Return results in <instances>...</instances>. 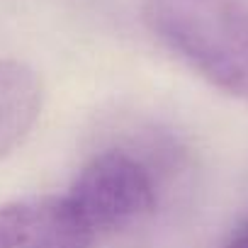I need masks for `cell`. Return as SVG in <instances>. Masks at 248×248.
I'll return each instance as SVG.
<instances>
[{"instance_id":"cell-1","label":"cell","mask_w":248,"mask_h":248,"mask_svg":"<svg viewBox=\"0 0 248 248\" xmlns=\"http://www.w3.org/2000/svg\"><path fill=\"white\" fill-rule=\"evenodd\" d=\"M149 20L192 71L248 102V5L236 0H151Z\"/></svg>"},{"instance_id":"cell-2","label":"cell","mask_w":248,"mask_h":248,"mask_svg":"<svg viewBox=\"0 0 248 248\" xmlns=\"http://www.w3.org/2000/svg\"><path fill=\"white\" fill-rule=\"evenodd\" d=\"M95 238L146 217L156 204L151 168L137 156L112 149L95 156L63 195Z\"/></svg>"},{"instance_id":"cell-3","label":"cell","mask_w":248,"mask_h":248,"mask_svg":"<svg viewBox=\"0 0 248 248\" xmlns=\"http://www.w3.org/2000/svg\"><path fill=\"white\" fill-rule=\"evenodd\" d=\"M95 241L63 195L0 204V248H93Z\"/></svg>"},{"instance_id":"cell-4","label":"cell","mask_w":248,"mask_h":248,"mask_svg":"<svg viewBox=\"0 0 248 248\" xmlns=\"http://www.w3.org/2000/svg\"><path fill=\"white\" fill-rule=\"evenodd\" d=\"M42 80L22 61L0 59V158L34 127L42 112Z\"/></svg>"},{"instance_id":"cell-5","label":"cell","mask_w":248,"mask_h":248,"mask_svg":"<svg viewBox=\"0 0 248 248\" xmlns=\"http://www.w3.org/2000/svg\"><path fill=\"white\" fill-rule=\"evenodd\" d=\"M224 248H248V217L233 229L231 238L226 241Z\"/></svg>"}]
</instances>
